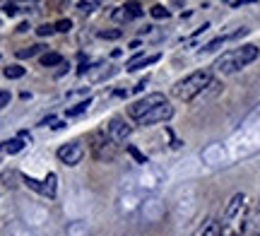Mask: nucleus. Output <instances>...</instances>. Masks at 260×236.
<instances>
[{"label": "nucleus", "instance_id": "1", "mask_svg": "<svg viewBox=\"0 0 260 236\" xmlns=\"http://www.w3.org/2000/svg\"><path fill=\"white\" fill-rule=\"evenodd\" d=\"M246 219H248V200L243 193H236L226 208L222 217V236H241L246 231Z\"/></svg>", "mask_w": 260, "mask_h": 236}, {"label": "nucleus", "instance_id": "2", "mask_svg": "<svg viewBox=\"0 0 260 236\" xmlns=\"http://www.w3.org/2000/svg\"><path fill=\"white\" fill-rule=\"evenodd\" d=\"M258 56H260V48L255 44H246V46H239L234 51H226L224 56H219L214 68L219 73H224V75H232V73H239L246 65H251L253 60H258Z\"/></svg>", "mask_w": 260, "mask_h": 236}, {"label": "nucleus", "instance_id": "3", "mask_svg": "<svg viewBox=\"0 0 260 236\" xmlns=\"http://www.w3.org/2000/svg\"><path fill=\"white\" fill-rule=\"evenodd\" d=\"M207 87H212V73H210V70H195V73H190L188 77L178 80L171 92H174V96L181 99V102H193L195 96H200Z\"/></svg>", "mask_w": 260, "mask_h": 236}, {"label": "nucleus", "instance_id": "4", "mask_svg": "<svg viewBox=\"0 0 260 236\" xmlns=\"http://www.w3.org/2000/svg\"><path fill=\"white\" fill-rule=\"evenodd\" d=\"M161 104H169L167 96L161 94V92H154V94H149V96H145V99L135 102V104H130L128 106V114H130V118H133V121H140L145 114H149L152 109H157V106H161Z\"/></svg>", "mask_w": 260, "mask_h": 236}, {"label": "nucleus", "instance_id": "5", "mask_svg": "<svg viewBox=\"0 0 260 236\" xmlns=\"http://www.w3.org/2000/svg\"><path fill=\"white\" fill-rule=\"evenodd\" d=\"M106 138L113 142V145H123V142L130 138V125L123 118H111V121L106 123Z\"/></svg>", "mask_w": 260, "mask_h": 236}, {"label": "nucleus", "instance_id": "6", "mask_svg": "<svg viewBox=\"0 0 260 236\" xmlns=\"http://www.w3.org/2000/svg\"><path fill=\"white\" fill-rule=\"evenodd\" d=\"M24 179V183H27L31 190H37V193H41V195H46V198H56V193H58V176L56 174H48L46 181L41 183V181L37 179H31V176H22Z\"/></svg>", "mask_w": 260, "mask_h": 236}, {"label": "nucleus", "instance_id": "7", "mask_svg": "<svg viewBox=\"0 0 260 236\" xmlns=\"http://www.w3.org/2000/svg\"><path fill=\"white\" fill-rule=\"evenodd\" d=\"M84 157V147L80 142H68V145H60L58 147V159L68 164V166H75V164H80Z\"/></svg>", "mask_w": 260, "mask_h": 236}, {"label": "nucleus", "instance_id": "8", "mask_svg": "<svg viewBox=\"0 0 260 236\" xmlns=\"http://www.w3.org/2000/svg\"><path fill=\"white\" fill-rule=\"evenodd\" d=\"M92 142H94L92 145L94 154H96L99 159H113V157H116V145L106 138V132H94Z\"/></svg>", "mask_w": 260, "mask_h": 236}, {"label": "nucleus", "instance_id": "9", "mask_svg": "<svg viewBox=\"0 0 260 236\" xmlns=\"http://www.w3.org/2000/svg\"><path fill=\"white\" fill-rule=\"evenodd\" d=\"M171 116H174V106L161 104V106H157V109H152L149 114H145L138 123H140V125H157V123L169 121Z\"/></svg>", "mask_w": 260, "mask_h": 236}, {"label": "nucleus", "instance_id": "10", "mask_svg": "<svg viewBox=\"0 0 260 236\" xmlns=\"http://www.w3.org/2000/svg\"><path fill=\"white\" fill-rule=\"evenodd\" d=\"M193 236H222V224L217 219H207Z\"/></svg>", "mask_w": 260, "mask_h": 236}, {"label": "nucleus", "instance_id": "11", "mask_svg": "<svg viewBox=\"0 0 260 236\" xmlns=\"http://www.w3.org/2000/svg\"><path fill=\"white\" fill-rule=\"evenodd\" d=\"M159 60V53H154V56H135L133 60L128 63V70L133 73V70H140V68H147L152 65V63H157Z\"/></svg>", "mask_w": 260, "mask_h": 236}, {"label": "nucleus", "instance_id": "12", "mask_svg": "<svg viewBox=\"0 0 260 236\" xmlns=\"http://www.w3.org/2000/svg\"><path fill=\"white\" fill-rule=\"evenodd\" d=\"M123 10H125V15H128V19L142 17V12H145L140 3H125V5H123Z\"/></svg>", "mask_w": 260, "mask_h": 236}, {"label": "nucleus", "instance_id": "13", "mask_svg": "<svg viewBox=\"0 0 260 236\" xmlns=\"http://www.w3.org/2000/svg\"><path fill=\"white\" fill-rule=\"evenodd\" d=\"M44 44H34V46H27V48H22V51H17V58H31V56H37V53H41L44 51Z\"/></svg>", "mask_w": 260, "mask_h": 236}, {"label": "nucleus", "instance_id": "14", "mask_svg": "<svg viewBox=\"0 0 260 236\" xmlns=\"http://www.w3.org/2000/svg\"><path fill=\"white\" fill-rule=\"evenodd\" d=\"M63 63V58H60V53H44L41 56V65H46V68H51V65H60Z\"/></svg>", "mask_w": 260, "mask_h": 236}, {"label": "nucleus", "instance_id": "15", "mask_svg": "<svg viewBox=\"0 0 260 236\" xmlns=\"http://www.w3.org/2000/svg\"><path fill=\"white\" fill-rule=\"evenodd\" d=\"M3 75L8 77V80H19V77H24V68L22 65H10L3 70Z\"/></svg>", "mask_w": 260, "mask_h": 236}, {"label": "nucleus", "instance_id": "16", "mask_svg": "<svg viewBox=\"0 0 260 236\" xmlns=\"http://www.w3.org/2000/svg\"><path fill=\"white\" fill-rule=\"evenodd\" d=\"M149 15H152L154 19H167L169 15H171V12H169V10L164 8V5H152V10H149Z\"/></svg>", "mask_w": 260, "mask_h": 236}, {"label": "nucleus", "instance_id": "17", "mask_svg": "<svg viewBox=\"0 0 260 236\" xmlns=\"http://www.w3.org/2000/svg\"><path fill=\"white\" fill-rule=\"evenodd\" d=\"M224 157V152L219 150V147H210V150L205 152V159L210 161V164H214V161H219Z\"/></svg>", "mask_w": 260, "mask_h": 236}, {"label": "nucleus", "instance_id": "18", "mask_svg": "<svg viewBox=\"0 0 260 236\" xmlns=\"http://www.w3.org/2000/svg\"><path fill=\"white\" fill-rule=\"evenodd\" d=\"M22 147H24V142L19 140H10V142H5V147H3V150L5 152H10V154H17V152H22Z\"/></svg>", "mask_w": 260, "mask_h": 236}, {"label": "nucleus", "instance_id": "19", "mask_svg": "<svg viewBox=\"0 0 260 236\" xmlns=\"http://www.w3.org/2000/svg\"><path fill=\"white\" fill-rule=\"evenodd\" d=\"M128 152H130V157H133V159L138 161V164H147V159H145V154H142V152H140L138 147H135V145H128Z\"/></svg>", "mask_w": 260, "mask_h": 236}, {"label": "nucleus", "instance_id": "20", "mask_svg": "<svg viewBox=\"0 0 260 236\" xmlns=\"http://www.w3.org/2000/svg\"><path fill=\"white\" fill-rule=\"evenodd\" d=\"M87 106H89V99H84L82 104H77V106H73V109H68V116H70V118H73V116H80L84 109H87Z\"/></svg>", "mask_w": 260, "mask_h": 236}, {"label": "nucleus", "instance_id": "21", "mask_svg": "<svg viewBox=\"0 0 260 236\" xmlns=\"http://www.w3.org/2000/svg\"><path fill=\"white\" fill-rule=\"evenodd\" d=\"M53 29H56V31H70V29H73V22H70V19H58L56 24H53Z\"/></svg>", "mask_w": 260, "mask_h": 236}, {"label": "nucleus", "instance_id": "22", "mask_svg": "<svg viewBox=\"0 0 260 236\" xmlns=\"http://www.w3.org/2000/svg\"><path fill=\"white\" fill-rule=\"evenodd\" d=\"M96 8H99V3H77V10H82V12H94Z\"/></svg>", "mask_w": 260, "mask_h": 236}, {"label": "nucleus", "instance_id": "23", "mask_svg": "<svg viewBox=\"0 0 260 236\" xmlns=\"http://www.w3.org/2000/svg\"><path fill=\"white\" fill-rule=\"evenodd\" d=\"M102 39H118L121 37V29H111V31H99Z\"/></svg>", "mask_w": 260, "mask_h": 236}, {"label": "nucleus", "instance_id": "24", "mask_svg": "<svg viewBox=\"0 0 260 236\" xmlns=\"http://www.w3.org/2000/svg\"><path fill=\"white\" fill-rule=\"evenodd\" d=\"M37 31H39V34H41V37H48V34H53L56 29H53V24H44V27H39Z\"/></svg>", "mask_w": 260, "mask_h": 236}, {"label": "nucleus", "instance_id": "25", "mask_svg": "<svg viewBox=\"0 0 260 236\" xmlns=\"http://www.w3.org/2000/svg\"><path fill=\"white\" fill-rule=\"evenodd\" d=\"M3 10H5V15H17L19 12V8L15 5V3H5V8Z\"/></svg>", "mask_w": 260, "mask_h": 236}, {"label": "nucleus", "instance_id": "26", "mask_svg": "<svg viewBox=\"0 0 260 236\" xmlns=\"http://www.w3.org/2000/svg\"><path fill=\"white\" fill-rule=\"evenodd\" d=\"M10 104V92H0V109Z\"/></svg>", "mask_w": 260, "mask_h": 236}, {"label": "nucleus", "instance_id": "27", "mask_svg": "<svg viewBox=\"0 0 260 236\" xmlns=\"http://www.w3.org/2000/svg\"><path fill=\"white\" fill-rule=\"evenodd\" d=\"M145 85H147V80H142V82H138V87H133V92H142V89H145Z\"/></svg>", "mask_w": 260, "mask_h": 236}, {"label": "nucleus", "instance_id": "28", "mask_svg": "<svg viewBox=\"0 0 260 236\" xmlns=\"http://www.w3.org/2000/svg\"><path fill=\"white\" fill-rule=\"evenodd\" d=\"M27 29H29V24H27V22H22V24L17 27V31H27Z\"/></svg>", "mask_w": 260, "mask_h": 236}]
</instances>
